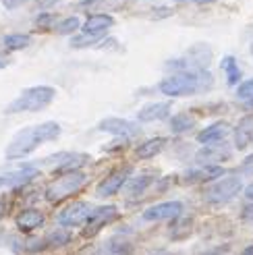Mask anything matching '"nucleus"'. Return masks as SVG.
<instances>
[{
    "instance_id": "nucleus-1",
    "label": "nucleus",
    "mask_w": 253,
    "mask_h": 255,
    "mask_svg": "<svg viewBox=\"0 0 253 255\" xmlns=\"http://www.w3.org/2000/svg\"><path fill=\"white\" fill-rule=\"evenodd\" d=\"M58 135H60V125L54 121L40 123L35 127H25V129H21L15 137H12V141L6 145L4 156H6V160L25 158V156H29L31 151H35L40 145L58 139Z\"/></svg>"
},
{
    "instance_id": "nucleus-2",
    "label": "nucleus",
    "mask_w": 253,
    "mask_h": 255,
    "mask_svg": "<svg viewBox=\"0 0 253 255\" xmlns=\"http://www.w3.org/2000/svg\"><path fill=\"white\" fill-rule=\"evenodd\" d=\"M214 83V77L206 71H179L170 77L160 81V92L168 98H181V96H193L208 92Z\"/></svg>"
},
{
    "instance_id": "nucleus-3",
    "label": "nucleus",
    "mask_w": 253,
    "mask_h": 255,
    "mask_svg": "<svg viewBox=\"0 0 253 255\" xmlns=\"http://www.w3.org/2000/svg\"><path fill=\"white\" fill-rule=\"evenodd\" d=\"M54 98H56L54 87L35 85V87L25 89L17 100H12L6 108V112L8 114H12V112H37V110H44Z\"/></svg>"
},
{
    "instance_id": "nucleus-4",
    "label": "nucleus",
    "mask_w": 253,
    "mask_h": 255,
    "mask_svg": "<svg viewBox=\"0 0 253 255\" xmlns=\"http://www.w3.org/2000/svg\"><path fill=\"white\" fill-rule=\"evenodd\" d=\"M87 185V174L81 170H71V172H62L56 181H52L46 187V199L48 201H62L71 195H75L77 191H81Z\"/></svg>"
},
{
    "instance_id": "nucleus-5",
    "label": "nucleus",
    "mask_w": 253,
    "mask_h": 255,
    "mask_svg": "<svg viewBox=\"0 0 253 255\" xmlns=\"http://www.w3.org/2000/svg\"><path fill=\"white\" fill-rule=\"evenodd\" d=\"M241 189H243L241 178L239 176H226V178H222V181L214 183L212 187H208L206 201L212 203V206H220V203H226L233 197H237Z\"/></svg>"
},
{
    "instance_id": "nucleus-6",
    "label": "nucleus",
    "mask_w": 253,
    "mask_h": 255,
    "mask_svg": "<svg viewBox=\"0 0 253 255\" xmlns=\"http://www.w3.org/2000/svg\"><path fill=\"white\" fill-rule=\"evenodd\" d=\"M98 129L104 133H110V135L123 137V139H133L137 135H141V127L137 123L126 121V119H104L98 125Z\"/></svg>"
},
{
    "instance_id": "nucleus-7",
    "label": "nucleus",
    "mask_w": 253,
    "mask_h": 255,
    "mask_svg": "<svg viewBox=\"0 0 253 255\" xmlns=\"http://www.w3.org/2000/svg\"><path fill=\"white\" fill-rule=\"evenodd\" d=\"M183 214V203L181 201H164V203H156V206H149L141 218L147 222H160V220H174Z\"/></svg>"
},
{
    "instance_id": "nucleus-8",
    "label": "nucleus",
    "mask_w": 253,
    "mask_h": 255,
    "mask_svg": "<svg viewBox=\"0 0 253 255\" xmlns=\"http://www.w3.org/2000/svg\"><path fill=\"white\" fill-rule=\"evenodd\" d=\"M92 206L90 203H71V206H67L65 210H62L60 214H58V224L60 226H81V224H85L87 222V218H90L92 216Z\"/></svg>"
},
{
    "instance_id": "nucleus-9",
    "label": "nucleus",
    "mask_w": 253,
    "mask_h": 255,
    "mask_svg": "<svg viewBox=\"0 0 253 255\" xmlns=\"http://www.w3.org/2000/svg\"><path fill=\"white\" fill-rule=\"evenodd\" d=\"M87 160H90L87 154H54L52 158L44 160L42 164H46V166L54 168L58 172H71V170H79V166H83Z\"/></svg>"
},
{
    "instance_id": "nucleus-10",
    "label": "nucleus",
    "mask_w": 253,
    "mask_h": 255,
    "mask_svg": "<svg viewBox=\"0 0 253 255\" xmlns=\"http://www.w3.org/2000/svg\"><path fill=\"white\" fill-rule=\"evenodd\" d=\"M119 218V210L115 206H102L100 210L92 212V216L85 222V237H94L100 228H104L108 222Z\"/></svg>"
},
{
    "instance_id": "nucleus-11",
    "label": "nucleus",
    "mask_w": 253,
    "mask_h": 255,
    "mask_svg": "<svg viewBox=\"0 0 253 255\" xmlns=\"http://www.w3.org/2000/svg\"><path fill=\"white\" fill-rule=\"evenodd\" d=\"M126 176H129V168H121V170H115V172H110L102 183L98 185V197H112L117 193V191L123 189L125 181H126Z\"/></svg>"
},
{
    "instance_id": "nucleus-12",
    "label": "nucleus",
    "mask_w": 253,
    "mask_h": 255,
    "mask_svg": "<svg viewBox=\"0 0 253 255\" xmlns=\"http://www.w3.org/2000/svg\"><path fill=\"white\" fill-rule=\"evenodd\" d=\"M233 129H231V125L229 123H214L210 127H206L204 131H199L197 135V141L201 145H214V143H222L226 135H229Z\"/></svg>"
},
{
    "instance_id": "nucleus-13",
    "label": "nucleus",
    "mask_w": 253,
    "mask_h": 255,
    "mask_svg": "<svg viewBox=\"0 0 253 255\" xmlns=\"http://www.w3.org/2000/svg\"><path fill=\"white\" fill-rule=\"evenodd\" d=\"M37 176V170L33 166L21 168V170H10L0 174V189H8V187H21L25 183H29L31 178Z\"/></svg>"
},
{
    "instance_id": "nucleus-14",
    "label": "nucleus",
    "mask_w": 253,
    "mask_h": 255,
    "mask_svg": "<svg viewBox=\"0 0 253 255\" xmlns=\"http://www.w3.org/2000/svg\"><path fill=\"white\" fill-rule=\"evenodd\" d=\"M226 158H231V149L226 145H222V143L206 145L201 151H197V156H195V160L199 164H206V166H214V162L226 160Z\"/></svg>"
},
{
    "instance_id": "nucleus-15",
    "label": "nucleus",
    "mask_w": 253,
    "mask_h": 255,
    "mask_svg": "<svg viewBox=\"0 0 253 255\" xmlns=\"http://www.w3.org/2000/svg\"><path fill=\"white\" fill-rule=\"evenodd\" d=\"M170 114V104L168 102H156V104H147L139 110L137 119L141 123H154V121H162Z\"/></svg>"
},
{
    "instance_id": "nucleus-16",
    "label": "nucleus",
    "mask_w": 253,
    "mask_h": 255,
    "mask_svg": "<svg viewBox=\"0 0 253 255\" xmlns=\"http://www.w3.org/2000/svg\"><path fill=\"white\" fill-rule=\"evenodd\" d=\"M253 141V114L241 119L235 129V147L237 149H245Z\"/></svg>"
},
{
    "instance_id": "nucleus-17",
    "label": "nucleus",
    "mask_w": 253,
    "mask_h": 255,
    "mask_svg": "<svg viewBox=\"0 0 253 255\" xmlns=\"http://www.w3.org/2000/svg\"><path fill=\"white\" fill-rule=\"evenodd\" d=\"M112 25H115V19L110 15H104V12H100V15H90L87 21L83 23V33H104L106 29H110Z\"/></svg>"
},
{
    "instance_id": "nucleus-18",
    "label": "nucleus",
    "mask_w": 253,
    "mask_h": 255,
    "mask_svg": "<svg viewBox=\"0 0 253 255\" xmlns=\"http://www.w3.org/2000/svg\"><path fill=\"white\" fill-rule=\"evenodd\" d=\"M44 224V214L40 210H25L17 216V226L21 228V231H33V228H40Z\"/></svg>"
},
{
    "instance_id": "nucleus-19",
    "label": "nucleus",
    "mask_w": 253,
    "mask_h": 255,
    "mask_svg": "<svg viewBox=\"0 0 253 255\" xmlns=\"http://www.w3.org/2000/svg\"><path fill=\"white\" fill-rule=\"evenodd\" d=\"M164 147H166V139L164 137H154V139H147V141H143L141 145H139L135 149V154H137V158L147 160V158L158 156Z\"/></svg>"
},
{
    "instance_id": "nucleus-20",
    "label": "nucleus",
    "mask_w": 253,
    "mask_h": 255,
    "mask_svg": "<svg viewBox=\"0 0 253 255\" xmlns=\"http://www.w3.org/2000/svg\"><path fill=\"white\" fill-rule=\"evenodd\" d=\"M222 168L220 166H206L204 170H189L187 174H185V181H189V183H204V181H214V178H218V176H222Z\"/></svg>"
},
{
    "instance_id": "nucleus-21",
    "label": "nucleus",
    "mask_w": 253,
    "mask_h": 255,
    "mask_svg": "<svg viewBox=\"0 0 253 255\" xmlns=\"http://www.w3.org/2000/svg\"><path fill=\"white\" fill-rule=\"evenodd\" d=\"M149 185H151V176L149 174H137L129 181V185H126V195L129 197L143 195L145 189H149Z\"/></svg>"
},
{
    "instance_id": "nucleus-22",
    "label": "nucleus",
    "mask_w": 253,
    "mask_h": 255,
    "mask_svg": "<svg viewBox=\"0 0 253 255\" xmlns=\"http://www.w3.org/2000/svg\"><path fill=\"white\" fill-rule=\"evenodd\" d=\"M220 67L226 73V81H229V85H237L239 81H241V69H239L235 56H224Z\"/></svg>"
},
{
    "instance_id": "nucleus-23",
    "label": "nucleus",
    "mask_w": 253,
    "mask_h": 255,
    "mask_svg": "<svg viewBox=\"0 0 253 255\" xmlns=\"http://www.w3.org/2000/svg\"><path fill=\"white\" fill-rule=\"evenodd\" d=\"M193 125H195L193 117H189V114L181 112V114H176V117H172V121H170V129H172L174 133H187V131H191V129H193Z\"/></svg>"
},
{
    "instance_id": "nucleus-24",
    "label": "nucleus",
    "mask_w": 253,
    "mask_h": 255,
    "mask_svg": "<svg viewBox=\"0 0 253 255\" xmlns=\"http://www.w3.org/2000/svg\"><path fill=\"white\" fill-rule=\"evenodd\" d=\"M4 48L6 50H23L31 44V37L27 33H10L4 37Z\"/></svg>"
},
{
    "instance_id": "nucleus-25",
    "label": "nucleus",
    "mask_w": 253,
    "mask_h": 255,
    "mask_svg": "<svg viewBox=\"0 0 253 255\" xmlns=\"http://www.w3.org/2000/svg\"><path fill=\"white\" fill-rule=\"evenodd\" d=\"M104 33H81V35H75L71 40L73 48H87V46H96L102 42Z\"/></svg>"
},
{
    "instance_id": "nucleus-26",
    "label": "nucleus",
    "mask_w": 253,
    "mask_h": 255,
    "mask_svg": "<svg viewBox=\"0 0 253 255\" xmlns=\"http://www.w3.org/2000/svg\"><path fill=\"white\" fill-rule=\"evenodd\" d=\"M81 27V21L77 19V17H67V19H62L60 23H56V33H60V35H69V33H73V31H77Z\"/></svg>"
},
{
    "instance_id": "nucleus-27",
    "label": "nucleus",
    "mask_w": 253,
    "mask_h": 255,
    "mask_svg": "<svg viewBox=\"0 0 253 255\" xmlns=\"http://www.w3.org/2000/svg\"><path fill=\"white\" fill-rule=\"evenodd\" d=\"M237 98H239V100H243V102L253 100V79L243 81L241 85L237 87Z\"/></svg>"
},
{
    "instance_id": "nucleus-28",
    "label": "nucleus",
    "mask_w": 253,
    "mask_h": 255,
    "mask_svg": "<svg viewBox=\"0 0 253 255\" xmlns=\"http://www.w3.org/2000/svg\"><path fill=\"white\" fill-rule=\"evenodd\" d=\"M71 241V235L67 233V231H58V233H52L48 237V245H52V247H56V245H65V243H69Z\"/></svg>"
},
{
    "instance_id": "nucleus-29",
    "label": "nucleus",
    "mask_w": 253,
    "mask_h": 255,
    "mask_svg": "<svg viewBox=\"0 0 253 255\" xmlns=\"http://www.w3.org/2000/svg\"><path fill=\"white\" fill-rule=\"evenodd\" d=\"M54 23V15H50V12H44V15L37 17V27H52Z\"/></svg>"
},
{
    "instance_id": "nucleus-30",
    "label": "nucleus",
    "mask_w": 253,
    "mask_h": 255,
    "mask_svg": "<svg viewBox=\"0 0 253 255\" xmlns=\"http://www.w3.org/2000/svg\"><path fill=\"white\" fill-rule=\"evenodd\" d=\"M27 0H2V4H4V8H8V10H15V8H19V6H23Z\"/></svg>"
},
{
    "instance_id": "nucleus-31",
    "label": "nucleus",
    "mask_w": 253,
    "mask_h": 255,
    "mask_svg": "<svg viewBox=\"0 0 253 255\" xmlns=\"http://www.w3.org/2000/svg\"><path fill=\"white\" fill-rule=\"evenodd\" d=\"M243 170H245L247 174H253V154H251L249 158H245V162H243Z\"/></svg>"
},
{
    "instance_id": "nucleus-32",
    "label": "nucleus",
    "mask_w": 253,
    "mask_h": 255,
    "mask_svg": "<svg viewBox=\"0 0 253 255\" xmlns=\"http://www.w3.org/2000/svg\"><path fill=\"white\" fill-rule=\"evenodd\" d=\"M245 197H247L249 201H253V185H249V187L245 189Z\"/></svg>"
},
{
    "instance_id": "nucleus-33",
    "label": "nucleus",
    "mask_w": 253,
    "mask_h": 255,
    "mask_svg": "<svg viewBox=\"0 0 253 255\" xmlns=\"http://www.w3.org/2000/svg\"><path fill=\"white\" fill-rule=\"evenodd\" d=\"M241 255H253V245H249V247H245Z\"/></svg>"
},
{
    "instance_id": "nucleus-34",
    "label": "nucleus",
    "mask_w": 253,
    "mask_h": 255,
    "mask_svg": "<svg viewBox=\"0 0 253 255\" xmlns=\"http://www.w3.org/2000/svg\"><path fill=\"white\" fill-rule=\"evenodd\" d=\"M8 65V58H4V56H0V69H4Z\"/></svg>"
},
{
    "instance_id": "nucleus-35",
    "label": "nucleus",
    "mask_w": 253,
    "mask_h": 255,
    "mask_svg": "<svg viewBox=\"0 0 253 255\" xmlns=\"http://www.w3.org/2000/svg\"><path fill=\"white\" fill-rule=\"evenodd\" d=\"M245 108H249V110H253V100H247V102H245Z\"/></svg>"
},
{
    "instance_id": "nucleus-36",
    "label": "nucleus",
    "mask_w": 253,
    "mask_h": 255,
    "mask_svg": "<svg viewBox=\"0 0 253 255\" xmlns=\"http://www.w3.org/2000/svg\"><path fill=\"white\" fill-rule=\"evenodd\" d=\"M195 2H214V0H195Z\"/></svg>"
},
{
    "instance_id": "nucleus-37",
    "label": "nucleus",
    "mask_w": 253,
    "mask_h": 255,
    "mask_svg": "<svg viewBox=\"0 0 253 255\" xmlns=\"http://www.w3.org/2000/svg\"><path fill=\"white\" fill-rule=\"evenodd\" d=\"M179 2H195V0H179Z\"/></svg>"
},
{
    "instance_id": "nucleus-38",
    "label": "nucleus",
    "mask_w": 253,
    "mask_h": 255,
    "mask_svg": "<svg viewBox=\"0 0 253 255\" xmlns=\"http://www.w3.org/2000/svg\"><path fill=\"white\" fill-rule=\"evenodd\" d=\"M204 255H218V253H204Z\"/></svg>"
},
{
    "instance_id": "nucleus-39",
    "label": "nucleus",
    "mask_w": 253,
    "mask_h": 255,
    "mask_svg": "<svg viewBox=\"0 0 253 255\" xmlns=\"http://www.w3.org/2000/svg\"><path fill=\"white\" fill-rule=\"evenodd\" d=\"M0 214H2V206H0Z\"/></svg>"
},
{
    "instance_id": "nucleus-40",
    "label": "nucleus",
    "mask_w": 253,
    "mask_h": 255,
    "mask_svg": "<svg viewBox=\"0 0 253 255\" xmlns=\"http://www.w3.org/2000/svg\"><path fill=\"white\" fill-rule=\"evenodd\" d=\"M251 54H253V46H251Z\"/></svg>"
}]
</instances>
